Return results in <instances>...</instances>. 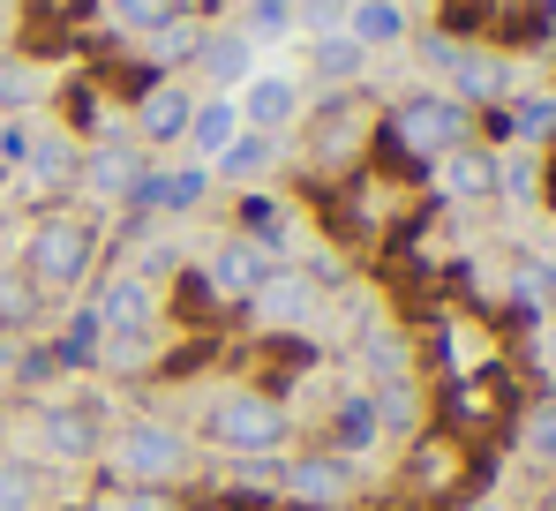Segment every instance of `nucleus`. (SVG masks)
<instances>
[{"label":"nucleus","mask_w":556,"mask_h":511,"mask_svg":"<svg viewBox=\"0 0 556 511\" xmlns=\"http://www.w3.org/2000/svg\"><path fill=\"white\" fill-rule=\"evenodd\" d=\"M105 466L128 482V489H159V482H181L188 474V436L166 422H128L113 436V451H105Z\"/></svg>","instance_id":"obj_1"},{"label":"nucleus","mask_w":556,"mask_h":511,"mask_svg":"<svg viewBox=\"0 0 556 511\" xmlns=\"http://www.w3.org/2000/svg\"><path fill=\"white\" fill-rule=\"evenodd\" d=\"M91 256H98V226L91 219H46V226L30 234L23 278H30L38 294H68V286L91 271Z\"/></svg>","instance_id":"obj_2"},{"label":"nucleus","mask_w":556,"mask_h":511,"mask_svg":"<svg viewBox=\"0 0 556 511\" xmlns=\"http://www.w3.org/2000/svg\"><path fill=\"white\" fill-rule=\"evenodd\" d=\"M211 428L233 451H271V444H286V407L278 399H256V391H233V399H218Z\"/></svg>","instance_id":"obj_3"},{"label":"nucleus","mask_w":556,"mask_h":511,"mask_svg":"<svg viewBox=\"0 0 556 511\" xmlns=\"http://www.w3.org/2000/svg\"><path fill=\"white\" fill-rule=\"evenodd\" d=\"M233 113H241V128L278 136V128L301 113V76H293V68H256L249 84L233 90Z\"/></svg>","instance_id":"obj_4"},{"label":"nucleus","mask_w":556,"mask_h":511,"mask_svg":"<svg viewBox=\"0 0 556 511\" xmlns=\"http://www.w3.org/2000/svg\"><path fill=\"white\" fill-rule=\"evenodd\" d=\"M399 136H406V151L444 159V151H459V144H466V105H459V98H406Z\"/></svg>","instance_id":"obj_5"},{"label":"nucleus","mask_w":556,"mask_h":511,"mask_svg":"<svg viewBox=\"0 0 556 511\" xmlns=\"http://www.w3.org/2000/svg\"><path fill=\"white\" fill-rule=\"evenodd\" d=\"M98 324H105V339H113L105 346L113 361L136 353V346H143V324H151V286H143V278H121V286L98 301Z\"/></svg>","instance_id":"obj_6"},{"label":"nucleus","mask_w":556,"mask_h":511,"mask_svg":"<svg viewBox=\"0 0 556 511\" xmlns=\"http://www.w3.org/2000/svg\"><path fill=\"white\" fill-rule=\"evenodd\" d=\"M211 278H218V294L249 301V294H264V286H271V256L256 249V241H226L218 263H211Z\"/></svg>","instance_id":"obj_7"},{"label":"nucleus","mask_w":556,"mask_h":511,"mask_svg":"<svg viewBox=\"0 0 556 511\" xmlns=\"http://www.w3.org/2000/svg\"><path fill=\"white\" fill-rule=\"evenodd\" d=\"M346 38L369 53V46H399L406 38V8L399 0H354L346 8Z\"/></svg>","instance_id":"obj_8"},{"label":"nucleus","mask_w":556,"mask_h":511,"mask_svg":"<svg viewBox=\"0 0 556 511\" xmlns=\"http://www.w3.org/2000/svg\"><path fill=\"white\" fill-rule=\"evenodd\" d=\"M188 113H195V98H188L181 84H159L151 98H143V113H136V121H143V136H151V144H174V136H188Z\"/></svg>","instance_id":"obj_9"},{"label":"nucleus","mask_w":556,"mask_h":511,"mask_svg":"<svg viewBox=\"0 0 556 511\" xmlns=\"http://www.w3.org/2000/svg\"><path fill=\"white\" fill-rule=\"evenodd\" d=\"M233 136H241V113H233V98H203V105L188 113V144H195L203 159H218Z\"/></svg>","instance_id":"obj_10"},{"label":"nucleus","mask_w":556,"mask_h":511,"mask_svg":"<svg viewBox=\"0 0 556 511\" xmlns=\"http://www.w3.org/2000/svg\"><path fill=\"white\" fill-rule=\"evenodd\" d=\"M203 68H211V76L226 84V98H233V90H241L249 76H256V46H249V38L233 30V38H218V46H203Z\"/></svg>","instance_id":"obj_11"},{"label":"nucleus","mask_w":556,"mask_h":511,"mask_svg":"<svg viewBox=\"0 0 556 511\" xmlns=\"http://www.w3.org/2000/svg\"><path fill=\"white\" fill-rule=\"evenodd\" d=\"M46 504V474L30 459H8L0 451V511H38Z\"/></svg>","instance_id":"obj_12"},{"label":"nucleus","mask_w":556,"mask_h":511,"mask_svg":"<svg viewBox=\"0 0 556 511\" xmlns=\"http://www.w3.org/2000/svg\"><path fill=\"white\" fill-rule=\"evenodd\" d=\"M362 61H369V53H362L346 30H331V38H316V46H308V76H324V84H346Z\"/></svg>","instance_id":"obj_13"},{"label":"nucleus","mask_w":556,"mask_h":511,"mask_svg":"<svg viewBox=\"0 0 556 511\" xmlns=\"http://www.w3.org/2000/svg\"><path fill=\"white\" fill-rule=\"evenodd\" d=\"M444 188L452 196H489L496 188V159H481V151H444Z\"/></svg>","instance_id":"obj_14"},{"label":"nucleus","mask_w":556,"mask_h":511,"mask_svg":"<svg viewBox=\"0 0 556 511\" xmlns=\"http://www.w3.org/2000/svg\"><path fill=\"white\" fill-rule=\"evenodd\" d=\"M271 166V136H256V128H241L226 151H218V173L226 180H249V173H264Z\"/></svg>","instance_id":"obj_15"},{"label":"nucleus","mask_w":556,"mask_h":511,"mask_svg":"<svg viewBox=\"0 0 556 511\" xmlns=\"http://www.w3.org/2000/svg\"><path fill=\"white\" fill-rule=\"evenodd\" d=\"M286 30H293V0H249V15H241V38H249V46L286 38Z\"/></svg>","instance_id":"obj_16"},{"label":"nucleus","mask_w":556,"mask_h":511,"mask_svg":"<svg viewBox=\"0 0 556 511\" xmlns=\"http://www.w3.org/2000/svg\"><path fill=\"white\" fill-rule=\"evenodd\" d=\"M105 8H113L121 30H166L181 15V0H105Z\"/></svg>","instance_id":"obj_17"},{"label":"nucleus","mask_w":556,"mask_h":511,"mask_svg":"<svg viewBox=\"0 0 556 511\" xmlns=\"http://www.w3.org/2000/svg\"><path fill=\"white\" fill-rule=\"evenodd\" d=\"M46 444H53L61 459H84V451H91V428L76 422V414H46Z\"/></svg>","instance_id":"obj_18"},{"label":"nucleus","mask_w":556,"mask_h":511,"mask_svg":"<svg viewBox=\"0 0 556 511\" xmlns=\"http://www.w3.org/2000/svg\"><path fill=\"white\" fill-rule=\"evenodd\" d=\"M527 309H542V301H556V263H519V286H511Z\"/></svg>","instance_id":"obj_19"},{"label":"nucleus","mask_w":556,"mask_h":511,"mask_svg":"<svg viewBox=\"0 0 556 511\" xmlns=\"http://www.w3.org/2000/svg\"><path fill=\"white\" fill-rule=\"evenodd\" d=\"M346 8H354V0H301L293 15H301L316 38H331V30H346Z\"/></svg>","instance_id":"obj_20"},{"label":"nucleus","mask_w":556,"mask_h":511,"mask_svg":"<svg viewBox=\"0 0 556 511\" xmlns=\"http://www.w3.org/2000/svg\"><path fill=\"white\" fill-rule=\"evenodd\" d=\"M293 489H301V497H339L346 474H339V466H293Z\"/></svg>","instance_id":"obj_21"},{"label":"nucleus","mask_w":556,"mask_h":511,"mask_svg":"<svg viewBox=\"0 0 556 511\" xmlns=\"http://www.w3.org/2000/svg\"><path fill=\"white\" fill-rule=\"evenodd\" d=\"M527 451H534V459H556V407H542V414L527 422Z\"/></svg>","instance_id":"obj_22"},{"label":"nucleus","mask_w":556,"mask_h":511,"mask_svg":"<svg viewBox=\"0 0 556 511\" xmlns=\"http://www.w3.org/2000/svg\"><path fill=\"white\" fill-rule=\"evenodd\" d=\"M496 180H504L511 196H534V159H511V166H496Z\"/></svg>","instance_id":"obj_23"},{"label":"nucleus","mask_w":556,"mask_h":511,"mask_svg":"<svg viewBox=\"0 0 556 511\" xmlns=\"http://www.w3.org/2000/svg\"><path fill=\"white\" fill-rule=\"evenodd\" d=\"M105 511H174V504H166V497H151V489H121Z\"/></svg>","instance_id":"obj_24"},{"label":"nucleus","mask_w":556,"mask_h":511,"mask_svg":"<svg viewBox=\"0 0 556 511\" xmlns=\"http://www.w3.org/2000/svg\"><path fill=\"white\" fill-rule=\"evenodd\" d=\"M195 196H203V173H195V166L166 180V203H195Z\"/></svg>","instance_id":"obj_25"},{"label":"nucleus","mask_w":556,"mask_h":511,"mask_svg":"<svg viewBox=\"0 0 556 511\" xmlns=\"http://www.w3.org/2000/svg\"><path fill=\"white\" fill-rule=\"evenodd\" d=\"M30 98V76L23 68H0V105H23Z\"/></svg>","instance_id":"obj_26"},{"label":"nucleus","mask_w":556,"mask_h":511,"mask_svg":"<svg viewBox=\"0 0 556 511\" xmlns=\"http://www.w3.org/2000/svg\"><path fill=\"white\" fill-rule=\"evenodd\" d=\"M519 128H527V136H542V128H556V105H527V113H519Z\"/></svg>","instance_id":"obj_27"},{"label":"nucleus","mask_w":556,"mask_h":511,"mask_svg":"<svg viewBox=\"0 0 556 511\" xmlns=\"http://www.w3.org/2000/svg\"><path fill=\"white\" fill-rule=\"evenodd\" d=\"M30 309V286H0V316H23Z\"/></svg>","instance_id":"obj_28"},{"label":"nucleus","mask_w":556,"mask_h":511,"mask_svg":"<svg viewBox=\"0 0 556 511\" xmlns=\"http://www.w3.org/2000/svg\"><path fill=\"white\" fill-rule=\"evenodd\" d=\"M481 511H496V504H481Z\"/></svg>","instance_id":"obj_29"}]
</instances>
